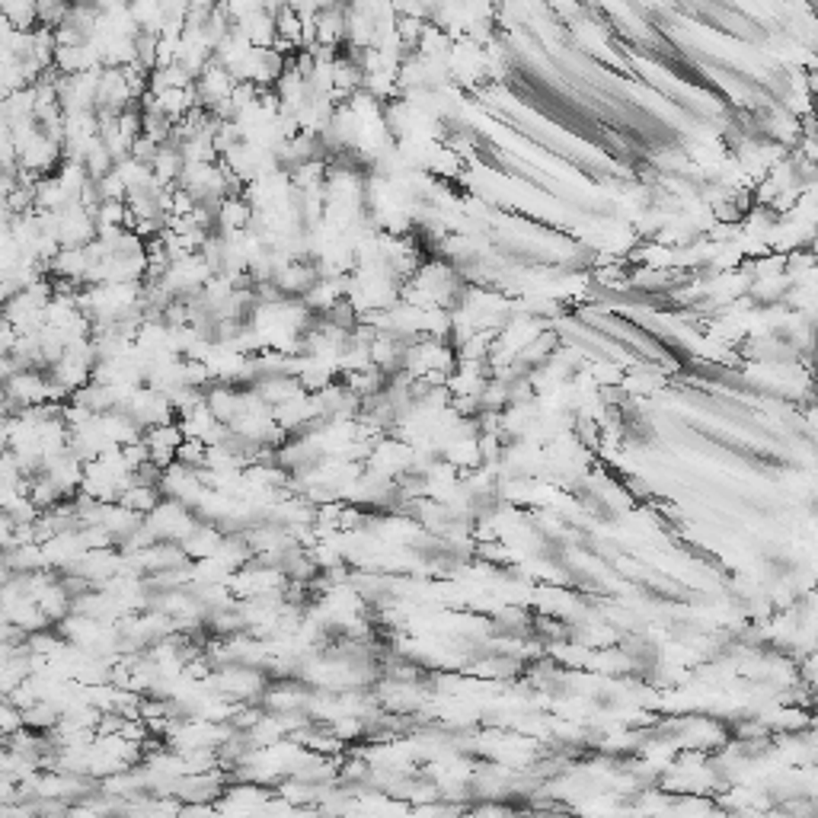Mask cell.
Wrapping results in <instances>:
<instances>
[{"mask_svg":"<svg viewBox=\"0 0 818 818\" xmlns=\"http://www.w3.org/2000/svg\"><path fill=\"white\" fill-rule=\"evenodd\" d=\"M13 537H16V525L7 512H0V550H10L13 547Z\"/></svg>","mask_w":818,"mask_h":818,"instance_id":"obj_3","label":"cell"},{"mask_svg":"<svg viewBox=\"0 0 818 818\" xmlns=\"http://www.w3.org/2000/svg\"><path fill=\"white\" fill-rule=\"evenodd\" d=\"M45 387H48V377H42L36 368H32V371H16V375L4 384V393H7L10 403H13L16 413H20V409L45 403Z\"/></svg>","mask_w":818,"mask_h":818,"instance_id":"obj_1","label":"cell"},{"mask_svg":"<svg viewBox=\"0 0 818 818\" xmlns=\"http://www.w3.org/2000/svg\"><path fill=\"white\" fill-rule=\"evenodd\" d=\"M0 323H4V304H0Z\"/></svg>","mask_w":818,"mask_h":818,"instance_id":"obj_5","label":"cell"},{"mask_svg":"<svg viewBox=\"0 0 818 818\" xmlns=\"http://www.w3.org/2000/svg\"><path fill=\"white\" fill-rule=\"evenodd\" d=\"M13 343H16V329L10 326L7 320H4V323H0V355L13 352Z\"/></svg>","mask_w":818,"mask_h":818,"instance_id":"obj_4","label":"cell"},{"mask_svg":"<svg viewBox=\"0 0 818 818\" xmlns=\"http://www.w3.org/2000/svg\"><path fill=\"white\" fill-rule=\"evenodd\" d=\"M0 13L16 32H32L38 26V10L32 0H0Z\"/></svg>","mask_w":818,"mask_h":818,"instance_id":"obj_2","label":"cell"}]
</instances>
